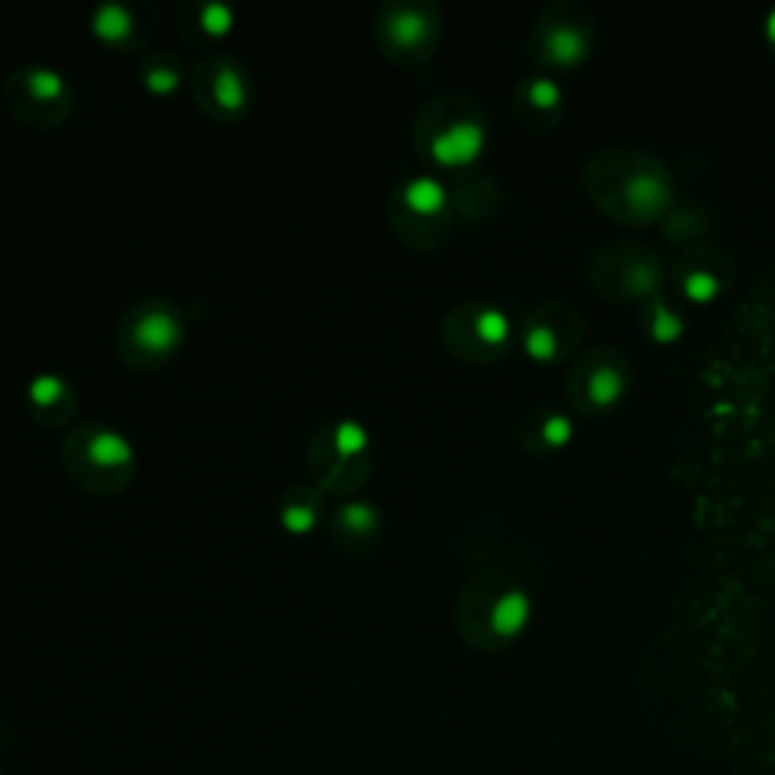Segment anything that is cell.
Returning <instances> with one entry per match:
<instances>
[{"mask_svg":"<svg viewBox=\"0 0 775 775\" xmlns=\"http://www.w3.org/2000/svg\"><path fill=\"white\" fill-rule=\"evenodd\" d=\"M485 128L479 122H455L446 131H439L430 143V155L436 164L442 167H464L470 161H476L485 149Z\"/></svg>","mask_w":775,"mask_h":775,"instance_id":"obj_1","label":"cell"},{"mask_svg":"<svg viewBox=\"0 0 775 775\" xmlns=\"http://www.w3.org/2000/svg\"><path fill=\"white\" fill-rule=\"evenodd\" d=\"M88 461L94 467H128L134 461V446L119 430H100L88 442Z\"/></svg>","mask_w":775,"mask_h":775,"instance_id":"obj_5","label":"cell"},{"mask_svg":"<svg viewBox=\"0 0 775 775\" xmlns=\"http://www.w3.org/2000/svg\"><path fill=\"white\" fill-rule=\"evenodd\" d=\"M212 94H215V100H218L221 106L231 109V113H240V109L246 106V100H249L246 82H243V76H240L237 70H221V73L215 76Z\"/></svg>","mask_w":775,"mask_h":775,"instance_id":"obj_11","label":"cell"},{"mask_svg":"<svg viewBox=\"0 0 775 775\" xmlns=\"http://www.w3.org/2000/svg\"><path fill=\"white\" fill-rule=\"evenodd\" d=\"M91 31L106 43H122L134 31V16L122 4H100L91 19Z\"/></svg>","mask_w":775,"mask_h":775,"instance_id":"obj_7","label":"cell"},{"mask_svg":"<svg viewBox=\"0 0 775 775\" xmlns=\"http://www.w3.org/2000/svg\"><path fill=\"white\" fill-rule=\"evenodd\" d=\"M146 88L152 94H173L179 88V73L173 67H155L146 73Z\"/></svg>","mask_w":775,"mask_h":775,"instance_id":"obj_24","label":"cell"},{"mask_svg":"<svg viewBox=\"0 0 775 775\" xmlns=\"http://www.w3.org/2000/svg\"><path fill=\"white\" fill-rule=\"evenodd\" d=\"M682 330H685V321H682L673 309H667L663 303H657V306H654L651 337H654L657 343H673V340H679V337H682Z\"/></svg>","mask_w":775,"mask_h":775,"instance_id":"obj_16","label":"cell"},{"mask_svg":"<svg viewBox=\"0 0 775 775\" xmlns=\"http://www.w3.org/2000/svg\"><path fill=\"white\" fill-rule=\"evenodd\" d=\"M548 55L561 67H573L588 55V37L579 28L561 25V28H555L548 34Z\"/></svg>","mask_w":775,"mask_h":775,"instance_id":"obj_8","label":"cell"},{"mask_svg":"<svg viewBox=\"0 0 775 775\" xmlns=\"http://www.w3.org/2000/svg\"><path fill=\"white\" fill-rule=\"evenodd\" d=\"M527 94H530V103L539 109H555L561 103V85L555 79H533Z\"/></svg>","mask_w":775,"mask_h":775,"instance_id":"obj_22","label":"cell"},{"mask_svg":"<svg viewBox=\"0 0 775 775\" xmlns=\"http://www.w3.org/2000/svg\"><path fill=\"white\" fill-rule=\"evenodd\" d=\"M315 509L312 506H288L282 512V524L291 530V533H309L315 527Z\"/></svg>","mask_w":775,"mask_h":775,"instance_id":"obj_23","label":"cell"},{"mask_svg":"<svg viewBox=\"0 0 775 775\" xmlns=\"http://www.w3.org/2000/svg\"><path fill=\"white\" fill-rule=\"evenodd\" d=\"M509 330H512V324H509V315L503 312V309H494V306H488V309H482L479 315H476V334L485 340V343H503L506 337H509Z\"/></svg>","mask_w":775,"mask_h":775,"instance_id":"obj_13","label":"cell"},{"mask_svg":"<svg viewBox=\"0 0 775 775\" xmlns=\"http://www.w3.org/2000/svg\"><path fill=\"white\" fill-rule=\"evenodd\" d=\"M524 346H527V355L536 358V361H551L558 355V337H555V330L545 327V324H536V327L527 330Z\"/></svg>","mask_w":775,"mask_h":775,"instance_id":"obj_17","label":"cell"},{"mask_svg":"<svg viewBox=\"0 0 775 775\" xmlns=\"http://www.w3.org/2000/svg\"><path fill=\"white\" fill-rule=\"evenodd\" d=\"M200 25L209 37H225L234 28V10L221 0H212V4L200 7Z\"/></svg>","mask_w":775,"mask_h":775,"instance_id":"obj_14","label":"cell"},{"mask_svg":"<svg viewBox=\"0 0 775 775\" xmlns=\"http://www.w3.org/2000/svg\"><path fill=\"white\" fill-rule=\"evenodd\" d=\"M624 394V373L612 364H603L588 379V400L594 406H612Z\"/></svg>","mask_w":775,"mask_h":775,"instance_id":"obj_9","label":"cell"},{"mask_svg":"<svg viewBox=\"0 0 775 775\" xmlns=\"http://www.w3.org/2000/svg\"><path fill=\"white\" fill-rule=\"evenodd\" d=\"M31 400L37 403V406H52L55 400H61L64 397V382L58 379V376H52V373H43V376H37L34 382H31Z\"/></svg>","mask_w":775,"mask_h":775,"instance_id":"obj_20","label":"cell"},{"mask_svg":"<svg viewBox=\"0 0 775 775\" xmlns=\"http://www.w3.org/2000/svg\"><path fill=\"white\" fill-rule=\"evenodd\" d=\"M28 88L37 100H58L64 94V76L55 73L52 67H37L28 73Z\"/></svg>","mask_w":775,"mask_h":775,"instance_id":"obj_15","label":"cell"},{"mask_svg":"<svg viewBox=\"0 0 775 775\" xmlns=\"http://www.w3.org/2000/svg\"><path fill=\"white\" fill-rule=\"evenodd\" d=\"M530 612H533V606H530L527 591L512 588V591H506V594L494 603V609H491V627H494V633H500V636H518V633L527 627Z\"/></svg>","mask_w":775,"mask_h":775,"instance_id":"obj_4","label":"cell"},{"mask_svg":"<svg viewBox=\"0 0 775 775\" xmlns=\"http://www.w3.org/2000/svg\"><path fill=\"white\" fill-rule=\"evenodd\" d=\"M446 200H449L446 188H442V182L433 179V176H415V179H409L406 188H403V203H406L412 212H418V215H436V212H442Z\"/></svg>","mask_w":775,"mask_h":775,"instance_id":"obj_6","label":"cell"},{"mask_svg":"<svg viewBox=\"0 0 775 775\" xmlns=\"http://www.w3.org/2000/svg\"><path fill=\"white\" fill-rule=\"evenodd\" d=\"M340 518H343V524H346V527H352V530H358V533H367V530H373V527L379 524V512H376V506L361 503V500L346 503V506L340 509Z\"/></svg>","mask_w":775,"mask_h":775,"instance_id":"obj_18","label":"cell"},{"mask_svg":"<svg viewBox=\"0 0 775 775\" xmlns=\"http://www.w3.org/2000/svg\"><path fill=\"white\" fill-rule=\"evenodd\" d=\"M763 28H766V37H769V40L775 43V7H772V10L766 13V25H763Z\"/></svg>","mask_w":775,"mask_h":775,"instance_id":"obj_25","label":"cell"},{"mask_svg":"<svg viewBox=\"0 0 775 775\" xmlns=\"http://www.w3.org/2000/svg\"><path fill=\"white\" fill-rule=\"evenodd\" d=\"M542 439L548 442V446H567V442L573 439V421L567 415H548L545 424H542Z\"/></svg>","mask_w":775,"mask_h":775,"instance_id":"obj_21","label":"cell"},{"mask_svg":"<svg viewBox=\"0 0 775 775\" xmlns=\"http://www.w3.org/2000/svg\"><path fill=\"white\" fill-rule=\"evenodd\" d=\"M673 200V185L663 173H636L627 182V203L636 215H657Z\"/></svg>","mask_w":775,"mask_h":775,"instance_id":"obj_3","label":"cell"},{"mask_svg":"<svg viewBox=\"0 0 775 775\" xmlns=\"http://www.w3.org/2000/svg\"><path fill=\"white\" fill-rule=\"evenodd\" d=\"M134 343L143 349V352H152V355H167L173 352L179 343H182V324L173 312L167 309H155V312H146L137 327H134Z\"/></svg>","mask_w":775,"mask_h":775,"instance_id":"obj_2","label":"cell"},{"mask_svg":"<svg viewBox=\"0 0 775 775\" xmlns=\"http://www.w3.org/2000/svg\"><path fill=\"white\" fill-rule=\"evenodd\" d=\"M388 31H391V40H394L397 46L412 49V46H418V43L427 37V19H424L418 10L406 7V10H397V13H394Z\"/></svg>","mask_w":775,"mask_h":775,"instance_id":"obj_10","label":"cell"},{"mask_svg":"<svg viewBox=\"0 0 775 775\" xmlns=\"http://www.w3.org/2000/svg\"><path fill=\"white\" fill-rule=\"evenodd\" d=\"M334 446H337L340 455L355 458V455H361V452L370 446V436H367L364 424H358V421H340L337 430H334Z\"/></svg>","mask_w":775,"mask_h":775,"instance_id":"obj_12","label":"cell"},{"mask_svg":"<svg viewBox=\"0 0 775 775\" xmlns=\"http://www.w3.org/2000/svg\"><path fill=\"white\" fill-rule=\"evenodd\" d=\"M718 291H721V282L709 270H694V273L685 276V294L697 303H706V300L718 297Z\"/></svg>","mask_w":775,"mask_h":775,"instance_id":"obj_19","label":"cell"}]
</instances>
